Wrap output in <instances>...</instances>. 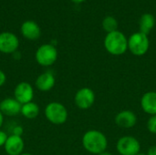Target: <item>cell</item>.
I'll list each match as a JSON object with an SVG mask.
<instances>
[{"label":"cell","mask_w":156,"mask_h":155,"mask_svg":"<svg viewBox=\"0 0 156 155\" xmlns=\"http://www.w3.org/2000/svg\"><path fill=\"white\" fill-rule=\"evenodd\" d=\"M14 135H17V136H22L23 134V128L21 126H16L13 128V133Z\"/></svg>","instance_id":"21"},{"label":"cell","mask_w":156,"mask_h":155,"mask_svg":"<svg viewBox=\"0 0 156 155\" xmlns=\"http://www.w3.org/2000/svg\"><path fill=\"white\" fill-rule=\"evenodd\" d=\"M4 115H3V113L0 111V130H1V128H2V126H3V124H4Z\"/></svg>","instance_id":"24"},{"label":"cell","mask_w":156,"mask_h":155,"mask_svg":"<svg viewBox=\"0 0 156 155\" xmlns=\"http://www.w3.org/2000/svg\"><path fill=\"white\" fill-rule=\"evenodd\" d=\"M104 48L110 54L121 56L128 50V38L119 30L108 33L104 38Z\"/></svg>","instance_id":"2"},{"label":"cell","mask_w":156,"mask_h":155,"mask_svg":"<svg viewBox=\"0 0 156 155\" xmlns=\"http://www.w3.org/2000/svg\"><path fill=\"white\" fill-rule=\"evenodd\" d=\"M137 116L130 110H123L115 116V123L123 129H131L136 125Z\"/></svg>","instance_id":"11"},{"label":"cell","mask_w":156,"mask_h":155,"mask_svg":"<svg viewBox=\"0 0 156 155\" xmlns=\"http://www.w3.org/2000/svg\"><path fill=\"white\" fill-rule=\"evenodd\" d=\"M19 47L18 37L12 32L0 33V52L3 54H14Z\"/></svg>","instance_id":"8"},{"label":"cell","mask_w":156,"mask_h":155,"mask_svg":"<svg viewBox=\"0 0 156 155\" xmlns=\"http://www.w3.org/2000/svg\"><path fill=\"white\" fill-rule=\"evenodd\" d=\"M20 155H33V154H31V153H21Z\"/></svg>","instance_id":"27"},{"label":"cell","mask_w":156,"mask_h":155,"mask_svg":"<svg viewBox=\"0 0 156 155\" xmlns=\"http://www.w3.org/2000/svg\"><path fill=\"white\" fill-rule=\"evenodd\" d=\"M46 119L54 125H61L65 123L69 117L67 108L60 102H49L44 111Z\"/></svg>","instance_id":"3"},{"label":"cell","mask_w":156,"mask_h":155,"mask_svg":"<svg viewBox=\"0 0 156 155\" xmlns=\"http://www.w3.org/2000/svg\"><path fill=\"white\" fill-rule=\"evenodd\" d=\"M22 36L28 40H36L41 35V29L37 23L33 20H27L23 22L20 27Z\"/></svg>","instance_id":"14"},{"label":"cell","mask_w":156,"mask_h":155,"mask_svg":"<svg viewBox=\"0 0 156 155\" xmlns=\"http://www.w3.org/2000/svg\"><path fill=\"white\" fill-rule=\"evenodd\" d=\"M39 106L34 102L30 101L28 103L23 104L21 107V115L27 120H34L39 114Z\"/></svg>","instance_id":"17"},{"label":"cell","mask_w":156,"mask_h":155,"mask_svg":"<svg viewBox=\"0 0 156 155\" xmlns=\"http://www.w3.org/2000/svg\"><path fill=\"white\" fill-rule=\"evenodd\" d=\"M74 102L79 109L88 110L95 102V93L90 88H81L75 94Z\"/></svg>","instance_id":"7"},{"label":"cell","mask_w":156,"mask_h":155,"mask_svg":"<svg viewBox=\"0 0 156 155\" xmlns=\"http://www.w3.org/2000/svg\"><path fill=\"white\" fill-rule=\"evenodd\" d=\"M5 82H6V75L2 69H0V88L4 86Z\"/></svg>","instance_id":"22"},{"label":"cell","mask_w":156,"mask_h":155,"mask_svg":"<svg viewBox=\"0 0 156 155\" xmlns=\"http://www.w3.org/2000/svg\"><path fill=\"white\" fill-rule=\"evenodd\" d=\"M82 145L87 152L98 155L106 151L108 140L101 132L98 130H90L86 132L82 137Z\"/></svg>","instance_id":"1"},{"label":"cell","mask_w":156,"mask_h":155,"mask_svg":"<svg viewBox=\"0 0 156 155\" xmlns=\"http://www.w3.org/2000/svg\"><path fill=\"white\" fill-rule=\"evenodd\" d=\"M101 26H102V28L104 31L108 33H112V32H114V31H117L118 30V21L117 19L112 16H107L103 18L102 20V23H101Z\"/></svg>","instance_id":"18"},{"label":"cell","mask_w":156,"mask_h":155,"mask_svg":"<svg viewBox=\"0 0 156 155\" xmlns=\"http://www.w3.org/2000/svg\"><path fill=\"white\" fill-rule=\"evenodd\" d=\"M137 155H147L146 153H139Z\"/></svg>","instance_id":"28"},{"label":"cell","mask_w":156,"mask_h":155,"mask_svg":"<svg viewBox=\"0 0 156 155\" xmlns=\"http://www.w3.org/2000/svg\"><path fill=\"white\" fill-rule=\"evenodd\" d=\"M70 1H72L75 4H80V3H82V2H84L86 0H70Z\"/></svg>","instance_id":"25"},{"label":"cell","mask_w":156,"mask_h":155,"mask_svg":"<svg viewBox=\"0 0 156 155\" xmlns=\"http://www.w3.org/2000/svg\"><path fill=\"white\" fill-rule=\"evenodd\" d=\"M147 129L151 133L156 134V115H153L149 118L147 122Z\"/></svg>","instance_id":"19"},{"label":"cell","mask_w":156,"mask_h":155,"mask_svg":"<svg viewBox=\"0 0 156 155\" xmlns=\"http://www.w3.org/2000/svg\"><path fill=\"white\" fill-rule=\"evenodd\" d=\"M22 105L15 98H5L0 101V111L4 116L14 117L21 112Z\"/></svg>","instance_id":"12"},{"label":"cell","mask_w":156,"mask_h":155,"mask_svg":"<svg viewBox=\"0 0 156 155\" xmlns=\"http://www.w3.org/2000/svg\"><path fill=\"white\" fill-rule=\"evenodd\" d=\"M35 58L38 65L50 67L58 59V50L52 44H43L37 49Z\"/></svg>","instance_id":"5"},{"label":"cell","mask_w":156,"mask_h":155,"mask_svg":"<svg viewBox=\"0 0 156 155\" xmlns=\"http://www.w3.org/2000/svg\"><path fill=\"white\" fill-rule=\"evenodd\" d=\"M147 155H156V146H151L149 149H148V152H147Z\"/></svg>","instance_id":"23"},{"label":"cell","mask_w":156,"mask_h":155,"mask_svg":"<svg viewBox=\"0 0 156 155\" xmlns=\"http://www.w3.org/2000/svg\"><path fill=\"white\" fill-rule=\"evenodd\" d=\"M141 107L145 113L156 115V91H148L142 96Z\"/></svg>","instance_id":"15"},{"label":"cell","mask_w":156,"mask_h":155,"mask_svg":"<svg viewBox=\"0 0 156 155\" xmlns=\"http://www.w3.org/2000/svg\"><path fill=\"white\" fill-rule=\"evenodd\" d=\"M14 98L21 105L33 101L34 89L32 85L27 81L19 82L14 89Z\"/></svg>","instance_id":"9"},{"label":"cell","mask_w":156,"mask_h":155,"mask_svg":"<svg viewBox=\"0 0 156 155\" xmlns=\"http://www.w3.org/2000/svg\"><path fill=\"white\" fill-rule=\"evenodd\" d=\"M116 150L121 155H137L141 153V143L133 136H123L118 140Z\"/></svg>","instance_id":"6"},{"label":"cell","mask_w":156,"mask_h":155,"mask_svg":"<svg viewBox=\"0 0 156 155\" xmlns=\"http://www.w3.org/2000/svg\"><path fill=\"white\" fill-rule=\"evenodd\" d=\"M7 138H8V135L6 134V132L0 130V147H4Z\"/></svg>","instance_id":"20"},{"label":"cell","mask_w":156,"mask_h":155,"mask_svg":"<svg viewBox=\"0 0 156 155\" xmlns=\"http://www.w3.org/2000/svg\"><path fill=\"white\" fill-rule=\"evenodd\" d=\"M155 25V17L154 15L150 13L144 14L139 20V31L147 35L152 31Z\"/></svg>","instance_id":"16"},{"label":"cell","mask_w":156,"mask_h":155,"mask_svg":"<svg viewBox=\"0 0 156 155\" xmlns=\"http://www.w3.org/2000/svg\"><path fill=\"white\" fill-rule=\"evenodd\" d=\"M98 155H112L110 152H107V151H104V152H102L101 153H100V154Z\"/></svg>","instance_id":"26"},{"label":"cell","mask_w":156,"mask_h":155,"mask_svg":"<svg viewBox=\"0 0 156 155\" xmlns=\"http://www.w3.org/2000/svg\"><path fill=\"white\" fill-rule=\"evenodd\" d=\"M150 48V41L147 35L142 32H135L128 38V49L137 57L144 56L147 53Z\"/></svg>","instance_id":"4"},{"label":"cell","mask_w":156,"mask_h":155,"mask_svg":"<svg viewBox=\"0 0 156 155\" xmlns=\"http://www.w3.org/2000/svg\"><path fill=\"white\" fill-rule=\"evenodd\" d=\"M56 83V78L51 71H45L37 76L35 85L36 88L42 92H48L51 90Z\"/></svg>","instance_id":"13"},{"label":"cell","mask_w":156,"mask_h":155,"mask_svg":"<svg viewBox=\"0 0 156 155\" xmlns=\"http://www.w3.org/2000/svg\"><path fill=\"white\" fill-rule=\"evenodd\" d=\"M25 148V143L22 136L11 134L8 136L4 149L7 155H20L23 153Z\"/></svg>","instance_id":"10"}]
</instances>
